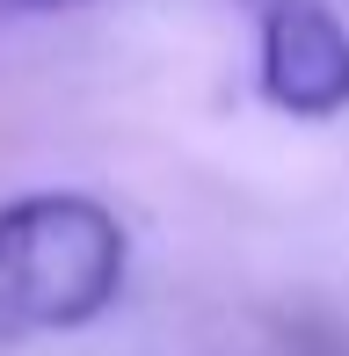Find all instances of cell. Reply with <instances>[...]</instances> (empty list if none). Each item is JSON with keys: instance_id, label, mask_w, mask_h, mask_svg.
Listing matches in <instances>:
<instances>
[{"instance_id": "1", "label": "cell", "mask_w": 349, "mask_h": 356, "mask_svg": "<svg viewBox=\"0 0 349 356\" xmlns=\"http://www.w3.org/2000/svg\"><path fill=\"white\" fill-rule=\"evenodd\" d=\"M131 233L81 189H37L0 204V342L73 334L124 298Z\"/></svg>"}, {"instance_id": "2", "label": "cell", "mask_w": 349, "mask_h": 356, "mask_svg": "<svg viewBox=\"0 0 349 356\" xmlns=\"http://www.w3.org/2000/svg\"><path fill=\"white\" fill-rule=\"evenodd\" d=\"M269 109L298 124H327L349 109V29L320 0H269L262 8V51H255Z\"/></svg>"}, {"instance_id": "3", "label": "cell", "mask_w": 349, "mask_h": 356, "mask_svg": "<svg viewBox=\"0 0 349 356\" xmlns=\"http://www.w3.org/2000/svg\"><path fill=\"white\" fill-rule=\"evenodd\" d=\"M66 8H88V0H0V15H66Z\"/></svg>"}]
</instances>
